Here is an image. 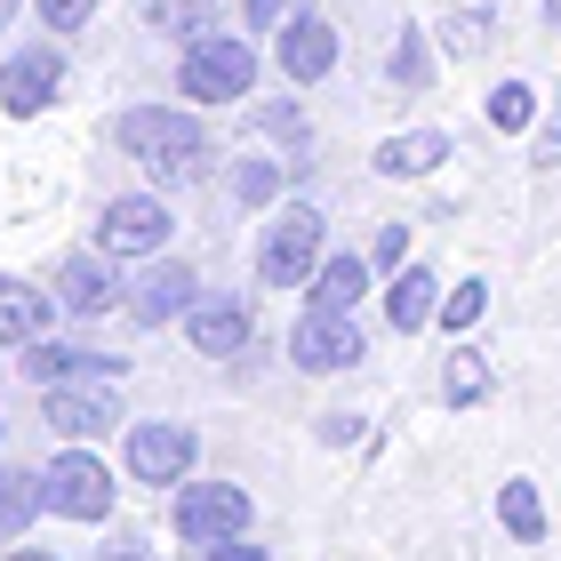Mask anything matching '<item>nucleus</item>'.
<instances>
[{"label": "nucleus", "instance_id": "bb28decb", "mask_svg": "<svg viewBox=\"0 0 561 561\" xmlns=\"http://www.w3.org/2000/svg\"><path fill=\"white\" fill-rule=\"evenodd\" d=\"M89 9H96V0H41V24H48V33H81Z\"/></svg>", "mask_w": 561, "mask_h": 561}, {"label": "nucleus", "instance_id": "f3484780", "mask_svg": "<svg viewBox=\"0 0 561 561\" xmlns=\"http://www.w3.org/2000/svg\"><path fill=\"white\" fill-rule=\"evenodd\" d=\"M442 161H449V137L442 129H401V137L377 145V169H386V176H433Z\"/></svg>", "mask_w": 561, "mask_h": 561}, {"label": "nucleus", "instance_id": "412c9836", "mask_svg": "<svg viewBox=\"0 0 561 561\" xmlns=\"http://www.w3.org/2000/svg\"><path fill=\"white\" fill-rule=\"evenodd\" d=\"M497 522L514 529L522 546H538V538H546V505H538V490H529V481H505V490H497Z\"/></svg>", "mask_w": 561, "mask_h": 561}, {"label": "nucleus", "instance_id": "4468645a", "mask_svg": "<svg viewBox=\"0 0 561 561\" xmlns=\"http://www.w3.org/2000/svg\"><path fill=\"white\" fill-rule=\"evenodd\" d=\"M24 377L41 386H72V377H121V353H89V345H24Z\"/></svg>", "mask_w": 561, "mask_h": 561}, {"label": "nucleus", "instance_id": "4be33fe9", "mask_svg": "<svg viewBox=\"0 0 561 561\" xmlns=\"http://www.w3.org/2000/svg\"><path fill=\"white\" fill-rule=\"evenodd\" d=\"M442 393H449V410H473V401L490 393V369H481V353H466V345L449 353V369H442Z\"/></svg>", "mask_w": 561, "mask_h": 561}, {"label": "nucleus", "instance_id": "6e6552de", "mask_svg": "<svg viewBox=\"0 0 561 561\" xmlns=\"http://www.w3.org/2000/svg\"><path fill=\"white\" fill-rule=\"evenodd\" d=\"M57 81H65V57H57V48H16V57L0 65V113H9V121H33L48 96H57Z\"/></svg>", "mask_w": 561, "mask_h": 561}, {"label": "nucleus", "instance_id": "b1692460", "mask_svg": "<svg viewBox=\"0 0 561 561\" xmlns=\"http://www.w3.org/2000/svg\"><path fill=\"white\" fill-rule=\"evenodd\" d=\"M145 16L161 24V33H176V41H201V33H209V0H145Z\"/></svg>", "mask_w": 561, "mask_h": 561}, {"label": "nucleus", "instance_id": "393cba45", "mask_svg": "<svg viewBox=\"0 0 561 561\" xmlns=\"http://www.w3.org/2000/svg\"><path fill=\"white\" fill-rule=\"evenodd\" d=\"M481 305H490V297H481V280H466V289H449V297H442V329H449V337H466V329L481 321Z\"/></svg>", "mask_w": 561, "mask_h": 561}, {"label": "nucleus", "instance_id": "1a4fd4ad", "mask_svg": "<svg viewBox=\"0 0 561 561\" xmlns=\"http://www.w3.org/2000/svg\"><path fill=\"white\" fill-rule=\"evenodd\" d=\"M41 417L65 433V442H96V433H113V417H121V401L105 393V386H89V377H72V386H48V401H41Z\"/></svg>", "mask_w": 561, "mask_h": 561}, {"label": "nucleus", "instance_id": "f257e3e1", "mask_svg": "<svg viewBox=\"0 0 561 561\" xmlns=\"http://www.w3.org/2000/svg\"><path fill=\"white\" fill-rule=\"evenodd\" d=\"M121 145L137 152V161L161 176V185H185V176H201V161H209V137H201L193 113H169V105H145L121 121Z\"/></svg>", "mask_w": 561, "mask_h": 561}, {"label": "nucleus", "instance_id": "20e7f679", "mask_svg": "<svg viewBox=\"0 0 561 561\" xmlns=\"http://www.w3.org/2000/svg\"><path fill=\"white\" fill-rule=\"evenodd\" d=\"M41 505H48V514H65V522H105L113 514V473L96 466L89 449H65L57 466L41 473Z\"/></svg>", "mask_w": 561, "mask_h": 561}, {"label": "nucleus", "instance_id": "c9c22d12", "mask_svg": "<svg viewBox=\"0 0 561 561\" xmlns=\"http://www.w3.org/2000/svg\"><path fill=\"white\" fill-rule=\"evenodd\" d=\"M9 561H48V553H33V546H24V553H9Z\"/></svg>", "mask_w": 561, "mask_h": 561}, {"label": "nucleus", "instance_id": "f704fd0d", "mask_svg": "<svg viewBox=\"0 0 561 561\" xmlns=\"http://www.w3.org/2000/svg\"><path fill=\"white\" fill-rule=\"evenodd\" d=\"M546 24H561V0H546Z\"/></svg>", "mask_w": 561, "mask_h": 561}, {"label": "nucleus", "instance_id": "9d476101", "mask_svg": "<svg viewBox=\"0 0 561 561\" xmlns=\"http://www.w3.org/2000/svg\"><path fill=\"white\" fill-rule=\"evenodd\" d=\"M185 337H193V353H209V362H233V353L249 345V305H233V297H193L185 305Z\"/></svg>", "mask_w": 561, "mask_h": 561}, {"label": "nucleus", "instance_id": "f03ea898", "mask_svg": "<svg viewBox=\"0 0 561 561\" xmlns=\"http://www.w3.org/2000/svg\"><path fill=\"white\" fill-rule=\"evenodd\" d=\"M313 265H321V209L289 201L257 241V280L265 289H297V280H313Z\"/></svg>", "mask_w": 561, "mask_h": 561}, {"label": "nucleus", "instance_id": "c85d7f7f", "mask_svg": "<svg viewBox=\"0 0 561 561\" xmlns=\"http://www.w3.org/2000/svg\"><path fill=\"white\" fill-rule=\"evenodd\" d=\"M481 41H490V16H473V9H466V16H449V48H457V57H473Z\"/></svg>", "mask_w": 561, "mask_h": 561}, {"label": "nucleus", "instance_id": "a878e982", "mask_svg": "<svg viewBox=\"0 0 561 561\" xmlns=\"http://www.w3.org/2000/svg\"><path fill=\"white\" fill-rule=\"evenodd\" d=\"M233 185H241V201H273L280 193V161H241Z\"/></svg>", "mask_w": 561, "mask_h": 561}, {"label": "nucleus", "instance_id": "a211bd4d", "mask_svg": "<svg viewBox=\"0 0 561 561\" xmlns=\"http://www.w3.org/2000/svg\"><path fill=\"white\" fill-rule=\"evenodd\" d=\"M41 321H48V297L0 273V345H33V337H41Z\"/></svg>", "mask_w": 561, "mask_h": 561}, {"label": "nucleus", "instance_id": "f8f14e48", "mask_svg": "<svg viewBox=\"0 0 561 561\" xmlns=\"http://www.w3.org/2000/svg\"><path fill=\"white\" fill-rule=\"evenodd\" d=\"M280 65H289V81H329V65H337V33H329V16H289L280 24Z\"/></svg>", "mask_w": 561, "mask_h": 561}, {"label": "nucleus", "instance_id": "2eb2a0df", "mask_svg": "<svg viewBox=\"0 0 561 561\" xmlns=\"http://www.w3.org/2000/svg\"><path fill=\"white\" fill-rule=\"evenodd\" d=\"M57 297H65V313H113L121 305V280L105 273V257H65V280H57Z\"/></svg>", "mask_w": 561, "mask_h": 561}, {"label": "nucleus", "instance_id": "0eeeda50", "mask_svg": "<svg viewBox=\"0 0 561 561\" xmlns=\"http://www.w3.org/2000/svg\"><path fill=\"white\" fill-rule=\"evenodd\" d=\"M169 241V209L152 193H129V201H113L105 225H96V249L105 257H152V249Z\"/></svg>", "mask_w": 561, "mask_h": 561}, {"label": "nucleus", "instance_id": "72a5a7b5", "mask_svg": "<svg viewBox=\"0 0 561 561\" xmlns=\"http://www.w3.org/2000/svg\"><path fill=\"white\" fill-rule=\"evenodd\" d=\"M113 561H145V553H129V546H113Z\"/></svg>", "mask_w": 561, "mask_h": 561}, {"label": "nucleus", "instance_id": "39448f33", "mask_svg": "<svg viewBox=\"0 0 561 561\" xmlns=\"http://www.w3.org/2000/svg\"><path fill=\"white\" fill-rule=\"evenodd\" d=\"M176 538H193V546L249 538V490H233V481H193V490L176 497Z\"/></svg>", "mask_w": 561, "mask_h": 561}, {"label": "nucleus", "instance_id": "dca6fc26", "mask_svg": "<svg viewBox=\"0 0 561 561\" xmlns=\"http://www.w3.org/2000/svg\"><path fill=\"white\" fill-rule=\"evenodd\" d=\"M433 313H442V280H433L425 265H401L393 273V289H386V321L410 337V329H425Z\"/></svg>", "mask_w": 561, "mask_h": 561}, {"label": "nucleus", "instance_id": "473e14b6", "mask_svg": "<svg viewBox=\"0 0 561 561\" xmlns=\"http://www.w3.org/2000/svg\"><path fill=\"white\" fill-rule=\"evenodd\" d=\"M249 24H257V33H280V0H249Z\"/></svg>", "mask_w": 561, "mask_h": 561}, {"label": "nucleus", "instance_id": "7ed1b4c3", "mask_svg": "<svg viewBox=\"0 0 561 561\" xmlns=\"http://www.w3.org/2000/svg\"><path fill=\"white\" fill-rule=\"evenodd\" d=\"M249 81H257L249 41H217V33L185 41V65H176V89H185V96H201V105H233V96H249Z\"/></svg>", "mask_w": 561, "mask_h": 561}, {"label": "nucleus", "instance_id": "e433bc0d", "mask_svg": "<svg viewBox=\"0 0 561 561\" xmlns=\"http://www.w3.org/2000/svg\"><path fill=\"white\" fill-rule=\"evenodd\" d=\"M9 9H16V0H9Z\"/></svg>", "mask_w": 561, "mask_h": 561}, {"label": "nucleus", "instance_id": "cd10ccee", "mask_svg": "<svg viewBox=\"0 0 561 561\" xmlns=\"http://www.w3.org/2000/svg\"><path fill=\"white\" fill-rule=\"evenodd\" d=\"M393 72H401V89H425V41H417V33H401V48H393Z\"/></svg>", "mask_w": 561, "mask_h": 561}, {"label": "nucleus", "instance_id": "7c9ffc66", "mask_svg": "<svg viewBox=\"0 0 561 561\" xmlns=\"http://www.w3.org/2000/svg\"><path fill=\"white\" fill-rule=\"evenodd\" d=\"M538 169H561V105H553L546 129H538Z\"/></svg>", "mask_w": 561, "mask_h": 561}, {"label": "nucleus", "instance_id": "ddd939ff", "mask_svg": "<svg viewBox=\"0 0 561 561\" xmlns=\"http://www.w3.org/2000/svg\"><path fill=\"white\" fill-rule=\"evenodd\" d=\"M193 297H201V280H193V265H152V273L137 280L129 313H137V329H161V321H176V313H185Z\"/></svg>", "mask_w": 561, "mask_h": 561}, {"label": "nucleus", "instance_id": "c756f323", "mask_svg": "<svg viewBox=\"0 0 561 561\" xmlns=\"http://www.w3.org/2000/svg\"><path fill=\"white\" fill-rule=\"evenodd\" d=\"M401 257H410V225H386V233H377V265L401 273Z\"/></svg>", "mask_w": 561, "mask_h": 561}, {"label": "nucleus", "instance_id": "423d86ee", "mask_svg": "<svg viewBox=\"0 0 561 561\" xmlns=\"http://www.w3.org/2000/svg\"><path fill=\"white\" fill-rule=\"evenodd\" d=\"M289 362H297V369H313V377L353 369V362H362V337H353V321H345V313L313 305V313H305V321L289 329Z\"/></svg>", "mask_w": 561, "mask_h": 561}, {"label": "nucleus", "instance_id": "2f4dec72", "mask_svg": "<svg viewBox=\"0 0 561 561\" xmlns=\"http://www.w3.org/2000/svg\"><path fill=\"white\" fill-rule=\"evenodd\" d=\"M201 561H265V546H249V538H225V546H209Z\"/></svg>", "mask_w": 561, "mask_h": 561}, {"label": "nucleus", "instance_id": "5701e85b", "mask_svg": "<svg viewBox=\"0 0 561 561\" xmlns=\"http://www.w3.org/2000/svg\"><path fill=\"white\" fill-rule=\"evenodd\" d=\"M538 121V89L529 81H497L490 89V129H529Z\"/></svg>", "mask_w": 561, "mask_h": 561}, {"label": "nucleus", "instance_id": "6ab92c4d", "mask_svg": "<svg viewBox=\"0 0 561 561\" xmlns=\"http://www.w3.org/2000/svg\"><path fill=\"white\" fill-rule=\"evenodd\" d=\"M353 297H362V257H321V265H313V305L353 313Z\"/></svg>", "mask_w": 561, "mask_h": 561}, {"label": "nucleus", "instance_id": "9b49d317", "mask_svg": "<svg viewBox=\"0 0 561 561\" xmlns=\"http://www.w3.org/2000/svg\"><path fill=\"white\" fill-rule=\"evenodd\" d=\"M129 473L137 481H185L193 473V433L185 425H137L129 433Z\"/></svg>", "mask_w": 561, "mask_h": 561}, {"label": "nucleus", "instance_id": "aec40b11", "mask_svg": "<svg viewBox=\"0 0 561 561\" xmlns=\"http://www.w3.org/2000/svg\"><path fill=\"white\" fill-rule=\"evenodd\" d=\"M33 514H48V505H41V473H16L9 466V473H0V538H16Z\"/></svg>", "mask_w": 561, "mask_h": 561}]
</instances>
